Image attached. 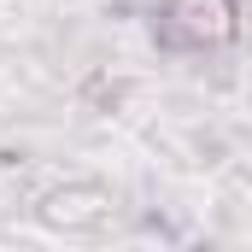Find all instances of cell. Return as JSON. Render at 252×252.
Here are the masks:
<instances>
[{"label":"cell","instance_id":"1","mask_svg":"<svg viewBox=\"0 0 252 252\" xmlns=\"http://www.w3.org/2000/svg\"><path fill=\"white\" fill-rule=\"evenodd\" d=\"M235 30V0H164L158 41L164 47H217Z\"/></svg>","mask_w":252,"mask_h":252},{"label":"cell","instance_id":"2","mask_svg":"<svg viewBox=\"0 0 252 252\" xmlns=\"http://www.w3.org/2000/svg\"><path fill=\"white\" fill-rule=\"evenodd\" d=\"M47 223L53 229H106L112 223V199L100 188H59L53 199H47Z\"/></svg>","mask_w":252,"mask_h":252}]
</instances>
